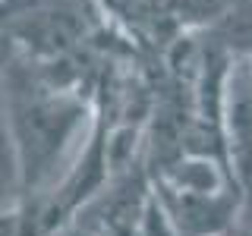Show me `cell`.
<instances>
[{"label": "cell", "instance_id": "6da1fadb", "mask_svg": "<svg viewBox=\"0 0 252 236\" xmlns=\"http://www.w3.org/2000/svg\"><path fill=\"white\" fill-rule=\"evenodd\" d=\"M10 73L19 76V69H10ZM19 79L22 85L10 79V123L16 139L13 145L19 151L26 179H35L54 164V157L73 136L85 107L73 94H57L32 76Z\"/></svg>", "mask_w": 252, "mask_h": 236}, {"label": "cell", "instance_id": "7a4b0ae2", "mask_svg": "<svg viewBox=\"0 0 252 236\" xmlns=\"http://www.w3.org/2000/svg\"><path fill=\"white\" fill-rule=\"evenodd\" d=\"M224 136L243 186H252V57H233L224 85Z\"/></svg>", "mask_w": 252, "mask_h": 236}, {"label": "cell", "instance_id": "3957f363", "mask_svg": "<svg viewBox=\"0 0 252 236\" xmlns=\"http://www.w3.org/2000/svg\"><path fill=\"white\" fill-rule=\"evenodd\" d=\"M170 214L183 236H218L233 217V199L218 192H186L170 189Z\"/></svg>", "mask_w": 252, "mask_h": 236}, {"label": "cell", "instance_id": "277c9868", "mask_svg": "<svg viewBox=\"0 0 252 236\" xmlns=\"http://www.w3.org/2000/svg\"><path fill=\"white\" fill-rule=\"evenodd\" d=\"M218 236H246V233H233V230H224V233H218Z\"/></svg>", "mask_w": 252, "mask_h": 236}, {"label": "cell", "instance_id": "5b68a950", "mask_svg": "<svg viewBox=\"0 0 252 236\" xmlns=\"http://www.w3.org/2000/svg\"><path fill=\"white\" fill-rule=\"evenodd\" d=\"M60 236H82L79 230H66V233H60Z\"/></svg>", "mask_w": 252, "mask_h": 236}, {"label": "cell", "instance_id": "8992f818", "mask_svg": "<svg viewBox=\"0 0 252 236\" xmlns=\"http://www.w3.org/2000/svg\"><path fill=\"white\" fill-rule=\"evenodd\" d=\"M249 189H252V186H249Z\"/></svg>", "mask_w": 252, "mask_h": 236}]
</instances>
